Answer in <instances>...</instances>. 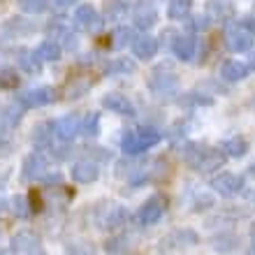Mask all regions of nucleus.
I'll use <instances>...</instances> for the list:
<instances>
[{
  "instance_id": "37",
  "label": "nucleus",
  "mask_w": 255,
  "mask_h": 255,
  "mask_svg": "<svg viewBox=\"0 0 255 255\" xmlns=\"http://www.w3.org/2000/svg\"><path fill=\"white\" fill-rule=\"evenodd\" d=\"M214 204H216V202H214V195L202 193V195H197V200H195L193 211H195V214H202V211H209V209L214 207Z\"/></svg>"
},
{
  "instance_id": "31",
  "label": "nucleus",
  "mask_w": 255,
  "mask_h": 255,
  "mask_svg": "<svg viewBox=\"0 0 255 255\" xmlns=\"http://www.w3.org/2000/svg\"><path fill=\"white\" fill-rule=\"evenodd\" d=\"M105 251H107L109 255H126L128 251H130V239L123 235L112 237V239L105 244Z\"/></svg>"
},
{
  "instance_id": "1",
  "label": "nucleus",
  "mask_w": 255,
  "mask_h": 255,
  "mask_svg": "<svg viewBox=\"0 0 255 255\" xmlns=\"http://www.w3.org/2000/svg\"><path fill=\"white\" fill-rule=\"evenodd\" d=\"M162 141V132L158 128L144 126L137 130H126V134L121 137V151L126 155H139L148 148L158 146Z\"/></svg>"
},
{
  "instance_id": "9",
  "label": "nucleus",
  "mask_w": 255,
  "mask_h": 255,
  "mask_svg": "<svg viewBox=\"0 0 255 255\" xmlns=\"http://www.w3.org/2000/svg\"><path fill=\"white\" fill-rule=\"evenodd\" d=\"M54 98H56L54 88L40 86V88H30V91L19 93V95H16V102H19L23 109H37V107L49 105V102H54Z\"/></svg>"
},
{
  "instance_id": "8",
  "label": "nucleus",
  "mask_w": 255,
  "mask_h": 255,
  "mask_svg": "<svg viewBox=\"0 0 255 255\" xmlns=\"http://www.w3.org/2000/svg\"><path fill=\"white\" fill-rule=\"evenodd\" d=\"M54 134L61 141H74L81 134V119L77 114H65L58 116L56 121H51Z\"/></svg>"
},
{
  "instance_id": "3",
  "label": "nucleus",
  "mask_w": 255,
  "mask_h": 255,
  "mask_svg": "<svg viewBox=\"0 0 255 255\" xmlns=\"http://www.w3.org/2000/svg\"><path fill=\"white\" fill-rule=\"evenodd\" d=\"M211 188L216 195H221L225 200H232L237 195L244 193V176L232 174V172H221L211 179Z\"/></svg>"
},
{
  "instance_id": "10",
  "label": "nucleus",
  "mask_w": 255,
  "mask_h": 255,
  "mask_svg": "<svg viewBox=\"0 0 255 255\" xmlns=\"http://www.w3.org/2000/svg\"><path fill=\"white\" fill-rule=\"evenodd\" d=\"M225 44L232 54H244V51H249L253 47V35L246 30L244 26H230L225 30Z\"/></svg>"
},
{
  "instance_id": "11",
  "label": "nucleus",
  "mask_w": 255,
  "mask_h": 255,
  "mask_svg": "<svg viewBox=\"0 0 255 255\" xmlns=\"http://www.w3.org/2000/svg\"><path fill=\"white\" fill-rule=\"evenodd\" d=\"M200 244V237L197 232L190 228L186 230H176L172 235H167L165 239L160 242V249L162 251H179V249H190V246H197Z\"/></svg>"
},
{
  "instance_id": "7",
  "label": "nucleus",
  "mask_w": 255,
  "mask_h": 255,
  "mask_svg": "<svg viewBox=\"0 0 255 255\" xmlns=\"http://www.w3.org/2000/svg\"><path fill=\"white\" fill-rule=\"evenodd\" d=\"M72 26L77 28V30H81V33H95V30L102 26V19L93 5H79L74 9Z\"/></svg>"
},
{
  "instance_id": "40",
  "label": "nucleus",
  "mask_w": 255,
  "mask_h": 255,
  "mask_svg": "<svg viewBox=\"0 0 255 255\" xmlns=\"http://www.w3.org/2000/svg\"><path fill=\"white\" fill-rule=\"evenodd\" d=\"M26 255H47V251L42 249V246H33L30 251H26Z\"/></svg>"
},
{
  "instance_id": "30",
  "label": "nucleus",
  "mask_w": 255,
  "mask_h": 255,
  "mask_svg": "<svg viewBox=\"0 0 255 255\" xmlns=\"http://www.w3.org/2000/svg\"><path fill=\"white\" fill-rule=\"evenodd\" d=\"M81 134L84 137H98L100 134V114L91 112L86 114V119H81Z\"/></svg>"
},
{
  "instance_id": "39",
  "label": "nucleus",
  "mask_w": 255,
  "mask_h": 255,
  "mask_svg": "<svg viewBox=\"0 0 255 255\" xmlns=\"http://www.w3.org/2000/svg\"><path fill=\"white\" fill-rule=\"evenodd\" d=\"M242 26L246 28V30H249V33L255 37V14H253V16H246V19L242 21Z\"/></svg>"
},
{
  "instance_id": "12",
  "label": "nucleus",
  "mask_w": 255,
  "mask_h": 255,
  "mask_svg": "<svg viewBox=\"0 0 255 255\" xmlns=\"http://www.w3.org/2000/svg\"><path fill=\"white\" fill-rule=\"evenodd\" d=\"M102 107L112 112V114H119V116H134V105L132 100L123 93H107L102 95Z\"/></svg>"
},
{
  "instance_id": "23",
  "label": "nucleus",
  "mask_w": 255,
  "mask_h": 255,
  "mask_svg": "<svg viewBox=\"0 0 255 255\" xmlns=\"http://www.w3.org/2000/svg\"><path fill=\"white\" fill-rule=\"evenodd\" d=\"M35 54H37L40 61L56 63L58 58H61V54H63V47L56 40H42L40 44H37V49H35Z\"/></svg>"
},
{
  "instance_id": "46",
  "label": "nucleus",
  "mask_w": 255,
  "mask_h": 255,
  "mask_svg": "<svg viewBox=\"0 0 255 255\" xmlns=\"http://www.w3.org/2000/svg\"><path fill=\"white\" fill-rule=\"evenodd\" d=\"M249 67H251V70H255V54L251 56V65H249Z\"/></svg>"
},
{
  "instance_id": "15",
  "label": "nucleus",
  "mask_w": 255,
  "mask_h": 255,
  "mask_svg": "<svg viewBox=\"0 0 255 255\" xmlns=\"http://www.w3.org/2000/svg\"><path fill=\"white\" fill-rule=\"evenodd\" d=\"M70 176H72V181L77 183H93L98 181V176H100V167H98V162L93 160H77L70 167Z\"/></svg>"
},
{
  "instance_id": "22",
  "label": "nucleus",
  "mask_w": 255,
  "mask_h": 255,
  "mask_svg": "<svg viewBox=\"0 0 255 255\" xmlns=\"http://www.w3.org/2000/svg\"><path fill=\"white\" fill-rule=\"evenodd\" d=\"M54 128L51 123H42L33 130V144L37 151H49V148L54 146Z\"/></svg>"
},
{
  "instance_id": "28",
  "label": "nucleus",
  "mask_w": 255,
  "mask_h": 255,
  "mask_svg": "<svg viewBox=\"0 0 255 255\" xmlns=\"http://www.w3.org/2000/svg\"><path fill=\"white\" fill-rule=\"evenodd\" d=\"M134 70H137V65H134L132 58H114V61H112L107 67H105V72L112 74V77H121V74H132Z\"/></svg>"
},
{
  "instance_id": "41",
  "label": "nucleus",
  "mask_w": 255,
  "mask_h": 255,
  "mask_svg": "<svg viewBox=\"0 0 255 255\" xmlns=\"http://www.w3.org/2000/svg\"><path fill=\"white\" fill-rule=\"evenodd\" d=\"M72 2H77V0H54V5L61 7V9H63V7H70Z\"/></svg>"
},
{
  "instance_id": "38",
  "label": "nucleus",
  "mask_w": 255,
  "mask_h": 255,
  "mask_svg": "<svg viewBox=\"0 0 255 255\" xmlns=\"http://www.w3.org/2000/svg\"><path fill=\"white\" fill-rule=\"evenodd\" d=\"M40 181L47 183V186H54V183H61V181H63V176H61V172H54V169H49V172L42 176Z\"/></svg>"
},
{
  "instance_id": "5",
  "label": "nucleus",
  "mask_w": 255,
  "mask_h": 255,
  "mask_svg": "<svg viewBox=\"0 0 255 255\" xmlns=\"http://www.w3.org/2000/svg\"><path fill=\"white\" fill-rule=\"evenodd\" d=\"M228 162V153L223 148H202L197 160H195L193 169L200 172V174H211V172H218L223 169V165Z\"/></svg>"
},
{
  "instance_id": "18",
  "label": "nucleus",
  "mask_w": 255,
  "mask_h": 255,
  "mask_svg": "<svg viewBox=\"0 0 255 255\" xmlns=\"http://www.w3.org/2000/svg\"><path fill=\"white\" fill-rule=\"evenodd\" d=\"M251 67L242 61H225L221 67V77L223 81H228V84H237V81H244L249 77Z\"/></svg>"
},
{
  "instance_id": "13",
  "label": "nucleus",
  "mask_w": 255,
  "mask_h": 255,
  "mask_svg": "<svg viewBox=\"0 0 255 255\" xmlns=\"http://www.w3.org/2000/svg\"><path fill=\"white\" fill-rule=\"evenodd\" d=\"M209 244H211V249H214L216 253L230 255V253H237V251H239L242 239H239L235 232H230V230H221V232H216V235L209 239Z\"/></svg>"
},
{
  "instance_id": "44",
  "label": "nucleus",
  "mask_w": 255,
  "mask_h": 255,
  "mask_svg": "<svg viewBox=\"0 0 255 255\" xmlns=\"http://www.w3.org/2000/svg\"><path fill=\"white\" fill-rule=\"evenodd\" d=\"M249 174H251V176H255V160L249 165Z\"/></svg>"
},
{
  "instance_id": "17",
  "label": "nucleus",
  "mask_w": 255,
  "mask_h": 255,
  "mask_svg": "<svg viewBox=\"0 0 255 255\" xmlns=\"http://www.w3.org/2000/svg\"><path fill=\"white\" fill-rule=\"evenodd\" d=\"M158 49H160V42L158 37L153 35H141L137 40L132 42V54L134 58H139V61H151L155 54H158Z\"/></svg>"
},
{
  "instance_id": "32",
  "label": "nucleus",
  "mask_w": 255,
  "mask_h": 255,
  "mask_svg": "<svg viewBox=\"0 0 255 255\" xmlns=\"http://www.w3.org/2000/svg\"><path fill=\"white\" fill-rule=\"evenodd\" d=\"M21 12L26 14H44L49 9V0H16Z\"/></svg>"
},
{
  "instance_id": "2",
  "label": "nucleus",
  "mask_w": 255,
  "mask_h": 255,
  "mask_svg": "<svg viewBox=\"0 0 255 255\" xmlns=\"http://www.w3.org/2000/svg\"><path fill=\"white\" fill-rule=\"evenodd\" d=\"M148 88H151V93H153L158 100H169L172 95L179 93V79H176V74L172 72V70H167V67L162 65L151 74Z\"/></svg>"
},
{
  "instance_id": "20",
  "label": "nucleus",
  "mask_w": 255,
  "mask_h": 255,
  "mask_svg": "<svg viewBox=\"0 0 255 255\" xmlns=\"http://www.w3.org/2000/svg\"><path fill=\"white\" fill-rule=\"evenodd\" d=\"M132 21H134V28L148 30V28H153L155 23H158V12H155V7H151V5H139L132 14Z\"/></svg>"
},
{
  "instance_id": "43",
  "label": "nucleus",
  "mask_w": 255,
  "mask_h": 255,
  "mask_svg": "<svg viewBox=\"0 0 255 255\" xmlns=\"http://www.w3.org/2000/svg\"><path fill=\"white\" fill-rule=\"evenodd\" d=\"M0 255H16V251H14V249H5V251H0Z\"/></svg>"
},
{
  "instance_id": "48",
  "label": "nucleus",
  "mask_w": 255,
  "mask_h": 255,
  "mask_svg": "<svg viewBox=\"0 0 255 255\" xmlns=\"http://www.w3.org/2000/svg\"><path fill=\"white\" fill-rule=\"evenodd\" d=\"M251 107H253V109H255V95H253V100H251Z\"/></svg>"
},
{
  "instance_id": "14",
  "label": "nucleus",
  "mask_w": 255,
  "mask_h": 255,
  "mask_svg": "<svg viewBox=\"0 0 255 255\" xmlns=\"http://www.w3.org/2000/svg\"><path fill=\"white\" fill-rule=\"evenodd\" d=\"M128 218H130V214H128V209L121 207V204H112V207L105 209V214H102V218L98 223H100L102 230H121L123 225L128 223Z\"/></svg>"
},
{
  "instance_id": "33",
  "label": "nucleus",
  "mask_w": 255,
  "mask_h": 255,
  "mask_svg": "<svg viewBox=\"0 0 255 255\" xmlns=\"http://www.w3.org/2000/svg\"><path fill=\"white\" fill-rule=\"evenodd\" d=\"M12 211L16 218H28L30 216V204H28V197L26 195H16V197H12Z\"/></svg>"
},
{
  "instance_id": "24",
  "label": "nucleus",
  "mask_w": 255,
  "mask_h": 255,
  "mask_svg": "<svg viewBox=\"0 0 255 255\" xmlns=\"http://www.w3.org/2000/svg\"><path fill=\"white\" fill-rule=\"evenodd\" d=\"M223 151L228 153V158H244V155L249 153V141L244 139V137H239V134H235V137H230V139L223 141Z\"/></svg>"
},
{
  "instance_id": "25",
  "label": "nucleus",
  "mask_w": 255,
  "mask_h": 255,
  "mask_svg": "<svg viewBox=\"0 0 255 255\" xmlns=\"http://www.w3.org/2000/svg\"><path fill=\"white\" fill-rule=\"evenodd\" d=\"M37 244H40V239H37L35 232H30V230H19V232L12 237V246H9V249H14L19 253V251H30L33 246H37Z\"/></svg>"
},
{
  "instance_id": "45",
  "label": "nucleus",
  "mask_w": 255,
  "mask_h": 255,
  "mask_svg": "<svg viewBox=\"0 0 255 255\" xmlns=\"http://www.w3.org/2000/svg\"><path fill=\"white\" fill-rule=\"evenodd\" d=\"M249 255H255V237H253V244H251V249H249Z\"/></svg>"
},
{
  "instance_id": "34",
  "label": "nucleus",
  "mask_w": 255,
  "mask_h": 255,
  "mask_svg": "<svg viewBox=\"0 0 255 255\" xmlns=\"http://www.w3.org/2000/svg\"><path fill=\"white\" fill-rule=\"evenodd\" d=\"M14 86H19V77H16V72L2 67V70H0V91H5V88H14Z\"/></svg>"
},
{
  "instance_id": "35",
  "label": "nucleus",
  "mask_w": 255,
  "mask_h": 255,
  "mask_svg": "<svg viewBox=\"0 0 255 255\" xmlns=\"http://www.w3.org/2000/svg\"><path fill=\"white\" fill-rule=\"evenodd\" d=\"M128 14V2H121V0H112L107 2V16L109 19H123Z\"/></svg>"
},
{
  "instance_id": "6",
  "label": "nucleus",
  "mask_w": 255,
  "mask_h": 255,
  "mask_svg": "<svg viewBox=\"0 0 255 255\" xmlns=\"http://www.w3.org/2000/svg\"><path fill=\"white\" fill-rule=\"evenodd\" d=\"M165 209H167V200L162 195H151L139 207V211H137V221L141 225H155L165 216Z\"/></svg>"
},
{
  "instance_id": "42",
  "label": "nucleus",
  "mask_w": 255,
  "mask_h": 255,
  "mask_svg": "<svg viewBox=\"0 0 255 255\" xmlns=\"http://www.w3.org/2000/svg\"><path fill=\"white\" fill-rule=\"evenodd\" d=\"M5 209H7V200L0 195V211H5Z\"/></svg>"
},
{
  "instance_id": "29",
  "label": "nucleus",
  "mask_w": 255,
  "mask_h": 255,
  "mask_svg": "<svg viewBox=\"0 0 255 255\" xmlns=\"http://www.w3.org/2000/svg\"><path fill=\"white\" fill-rule=\"evenodd\" d=\"M112 40H114V42H112V47H114V49H123V47H128L130 42L137 40V37H134V30H132V28L119 26L114 33H112Z\"/></svg>"
},
{
  "instance_id": "4",
  "label": "nucleus",
  "mask_w": 255,
  "mask_h": 255,
  "mask_svg": "<svg viewBox=\"0 0 255 255\" xmlns=\"http://www.w3.org/2000/svg\"><path fill=\"white\" fill-rule=\"evenodd\" d=\"M47 172H49V158L44 151H37V148L33 153H28L23 165H21V179L23 181H40Z\"/></svg>"
},
{
  "instance_id": "19",
  "label": "nucleus",
  "mask_w": 255,
  "mask_h": 255,
  "mask_svg": "<svg viewBox=\"0 0 255 255\" xmlns=\"http://www.w3.org/2000/svg\"><path fill=\"white\" fill-rule=\"evenodd\" d=\"M172 51H174V56L179 58V61L188 63L195 58V51H197V42H195L193 35H179L174 40V44H172Z\"/></svg>"
},
{
  "instance_id": "36",
  "label": "nucleus",
  "mask_w": 255,
  "mask_h": 255,
  "mask_svg": "<svg viewBox=\"0 0 255 255\" xmlns=\"http://www.w3.org/2000/svg\"><path fill=\"white\" fill-rule=\"evenodd\" d=\"M209 23H211V19H209L207 14L202 16V14H197V16H190L188 19V28L193 30V33H204L209 28Z\"/></svg>"
},
{
  "instance_id": "21",
  "label": "nucleus",
  "mask_w": 255,
  "mask_h": 255,
  "mask_svg": "<svg viewBox=\"0 0 255 255\" xmlns=\"http://www.w3.org/2000/svg\"><path fill=\"white\" fill-rule=\"evenodd\" d=\"M33 30H35V26L30 23V21H26V19H9V21H5V26L0 28V35H5V37L14 40V37L28 35V33H33Z\"/></svg>"
},
{
  "instance_id": "16",
  "label": "nucleus",
  "mask_w": 255,
  "mask_h": 255,
  "mask_svg": "<svg viewBox=\"0 0 255 255\" xmlns=\"http://www.w3.org/2000/svg\"><path fill=\"white\" fill-rule=\"evenodd\" d=\"M207 16L216 23H228V21L235 19V5L230 0H209Z\"/></svg>"
},
{
  "instance_id": "26",
  "label": "nucleus",
  "mask_w": 255,
  "mask_h": 255,
  "mask_svg": "<svg viewBox=\"0 0 255 255\" xmlns=\"http://www.w3.org/2000/svg\"><path fill=\"white\" fill-rule=\"evenodd\" d=\"M193 9V0H169L167 5V16L172 21H186Z\"/></svg>"
},
{
  "instance_id": "27",
  "label": "nucleus",
  "mask_w": 255,
  "mask_h": 255,
  "mask_svg": "<svg viewBox=\"0 0 255 255\" xmlns=\"http://www.w3.org/2000/svg\"><path fill=\"white\" fill-rule=\"evenodd\" d=\"M16 63H19L26 72H30V74H37L42 70V65H40V58H37V54L35 51H30V49H16Z\"/></svg>"
},
{
  "instance_id": "47",
  "label": "nucleus",
  "mask_w": 255,
  "mask_h": 255,
  "mask_svg": "<svg viewBox=\"0 0 255 255\" xmlns=\"http://www.w3.org/2000/svg\"><path fill=\"white\" fill-rule=\"evenodd\" d=\"M251 237H255V223L251 225Z\"/></svg>"
}]
</instances>
